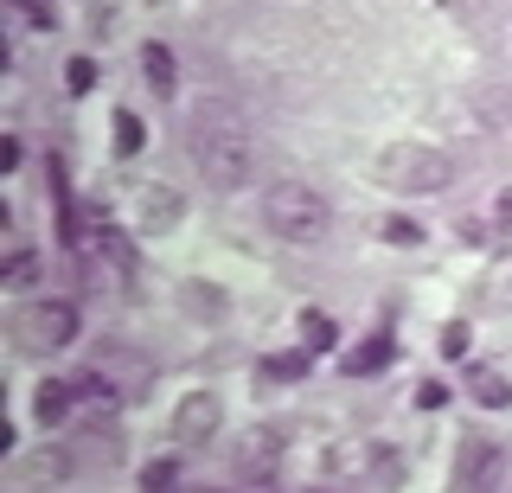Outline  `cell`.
I'll list each match as a JSON object with an SVG mask.
<instances>
[{"mask_svg": "<svg viewBox=\"0 0 512 493\" xmlns=\"http://www.w3.org/2000/svg\"><path fill=\"white\" fill-rule=\"evenodd\" d=\"M141 77L154 84V97H173V52L167 45H148V52H141Z\"/></svg>", "mask_w": 512, "mask_h": 493, "instance_id": "cell-15", "label": "cell"}, {"mask_svg": "<svg viewBox=\"0 0 512 493\" xmlns=\"http://www.w3.org/2000/svg\"><path fill=\"white\" fill-rule=\"evenodd\" d=\"M231 481L237 487H276L282 481V436L276 429H250L231 455Z\"/></svg>", "mask_w": 512, "mask_h": 493, "instance_id": "cell-6", "label": "cell"}, {"mask_svg": "<svg viewBox=\"0 0 512 493\" xmlns=\"http://www.w3.org/2000/svg\"><path fill=\"white\" fill-rule=\"evenodd\" d=\"M308 353H314V346H295V353H269V359H263V372H269V378H282V385H288V378H308V365H314Z\"/></svg>", "mask_w": 512, "mask_h": 493, "instance_id": "cell-17", "label": "cell"}, {"mask_svg": "<svg viewBox=\"0 0 512 493\" xmlns=\"http://www.w3.org/2000/svg\"><path fill=\"white\" fill-rule=\"evenodd\" d=\"M468 340H474L468 321H448V327H442V353H448V359H468Z\"/></svg>", "mask_w": 512, "mask_h": 493, "instance_id": "cell-22", "label": "cell"}, {"mask_svg": "<svg viewBox=\"0 0 512 493\" xmlns=\"http://www.w3.org/2000/svg\"><path fill=\"white\" fill-rule=\"evenodd\" d=\"M416 404H423V410H442L448 404V385H423V391H416Z\"/></svg>", "mask_w": 512, "mask_h": 493, "instance_id": "cell-25", "label": "cell"}, {"mask_svg": "<svg viewBox=\"0 0 512 493\" xmlns=\"http://www.w3.org/2000/svg\"><path fill=\"white\" fill-rule=\"evenodd\" d=\"M186 154L192 167H199L205 186H218V193H237V186H250L256 173V135L244 122V109L205 97L186 109Z\"/></svg>", "mask_w": 512, "mask_h": 493, "instance_id": "cell-1", "label": "cell"}, {"mask_svg": "<svg viewBox=\"0 0 512 493\" xmlns=\"http://www.w3.org/2000/svg\"><path fill=\"white\" fill-rule=\"evenodd\" d=\"M90 84H96V58H71V65H64V90H71V97H84Z\"/></svg>", "mask_w": 512, "mask_h": 493, "instance_id": "cell-21", "label": "cell"}, {"mask_svg": "<svg viewBox=\"0 0 512 493\" xmlns=\"http://www.w3.org/2000/svg\"><path fill=\"white\" fill-rule=\"evenodd\" d=\"M71 333H77V308H71V301H32V308L20 314V327H13V340H20L26 353H58Z\"/></svg>", "mask_w": 512, "mask_h": 493, "instance_id": "cell-5", "label": "cell"}, {"mask_svg": "<svg viewBox=\"0 0 512 493\" xmlns=\"http://www.w3.org/2000/svg\"><path fill=\"white\" fill-rule=\"evenodd\" d=\"M384 237H391V244H423V225H416V218H384Z\"/></svg>", "mask_w": 512, "mask_h": 493, "instance_id": "cell-23", "label": "cell"}, {"mask_svg": "<svg viewBox=\"0 0 512 493\" xmlns=\"http://www.w3.org/2000/svg\"><path fill=\"white\" fill-rule=\"evenodd\" d=\"M173 474H180V461H148V468H141V487H173Z\"/></svg>", "mask_w": 512, "mask_h": 493, "instance_id": "cell-24", "label": "cell"}, {"mask_svg": "<svg viewBox=\"0 0 512 493\" xmlns=\"http://www.w3.org/2000/svg\"><path fill=\"white\" fill-rule=\"evenodd\" d=\"M141 141H148V129H141V116H128V109H116V154L122 161H135Z\"/></svg>", "mask_w": 512, "mask_h": 493, "instance_id": "cell-18", "label": "cell"}, {"mask_svg": "<svg viewBox=\"0 0 512 493\" xmlns=\"http://www.w3.org/2000/svg\"><path fill=\"white\" fill-rule=\"evenodd\" d=\"M212 429H218V397L212 391H192L186 404L173 410V436H180V442H205Z\"/></svg>", "mask_w": 512, "mask_h": 493, "instance_id": "cell-8", "label": "cell"}, {"mask_svg": "<svg viewBox=\"0 0 512 493\" xmlns=\"http://www.w3.org/2000/svg\"><path fill=\"white\" fill-rule=\"evenodd\" d=\"M333 340H340V327H333L327 314H301V346H314V353H327Z\"/></svg>", "mask_w": 512, "mask_h": 493, "instance_id": "cell-19", "label": "cell"}, {"mask_svg": "<svg viewBox=\"0 0 512 493\" xmlns=\"http://www.w3.org/2000/svg\"><path fill=\"white\" fill-rule=\"evenodd\" d=\"M372 180L384 193L410 199V193H442V186H455V154L429 148V141H397V148H384L372 161Z\"/></svg>", "mask_w": 512, "mask_h": 493, "instance_id": "cell-2", "label": "cell"}, {"mask_svg": "<svg viewBox=\"0 0 512 493\" xmlns=\"http://www.w3.org/2000/svg\"><path fill=\"white\" fill-rule=\"evenodd\" d=\"M135 225L148 231V237L173 231V225H180V193H173V186H148V193H141V205H135Z\"/></svg>", "mask_w": 512, "mask_h": 493, "instance_id": "cell-9", "label": "cell"}, {"mask_svg": "<svg viewBox=\"0 0 512 493\" xmlns=\"http://www.w3.org/2000/svg\"><path fill=\"white\" fill-rule=\"evenodd\" d=\"M468 391H474L487 410H506V404H512V378L487 372V365H468Z\"/></svg>", "mask_w": 512, "mask_h": 493, "instance_id": "cell-14", "label": "cell"}, {"mask_svg": "<svg viewBox=\"0 0 512 493\" xmlns=\"http://www.w3.org/2000/svg\"><path fill=\"white\" fill-rule=\"evenodd\" d=\"M180 308H186V321H218V314H224V289H218V282H180Z\"/></svg>", "mask_w": 512, "mask_h": 493, "instance_id": "cell-12", "label": "cell"}, {"mask_svg": "<svg viewBox=\"0 0 512 493\" xmlns=\"http://www.w3.org/2000/svg\"><path fill=\"white\" fill-rule=\"evenodd\" d=\"M90 365L109 378V391H116L122 404H141V397L154 391V359L141 353V346H128V340H96Z\"/></svg>", "mask_w": 512, "mask_h": 493, "instance_id": "cell-4", "label": "cell"}, {"mask_svg": "<svg viewBox=\"0 0 512 493\" xmlns=\"http://www.w3.org/2000/svg\"><path fill=\"white\" fill-rule=\"evenodd\" d=\"M493 218H500V225L512 231V186H506V193H500V199H493Z\"/></svg>", "mask_w": 512, "mask_h": 493, "instance_id": "cell-26", "label": "cell"}, {"mask_svg": "<svg viewBox=\"0 0 512 493\" xmlns=\"http://www.w3.org/2000/svg\"><path fill=\"white\" fill-rule=\"evenodd\" d=\"M391 359H397V340H391V333H372V340H359V346L340 359V372H346V378H372V372H384Z\"/></svg>", "mask_w": 512, "mask_h": 493, "instance_id": "cell-10", "label": "cell"}, {"mask_svg": "<svg viewBox=\"0 0 512 493\" xmlns=\"http://www.w3.org/2000/svg\"><path fill=\"white\" fill-rule=\"evenodd\" d=\"M45 180H52V205H58L64 244H77V205H71V180H64V161H58V154H52V167H45Z\"/></svg>", "mask_w": 512, "mask_h": 493, "instance_id": "cell-13", "label": "cell"}, {"mask_svg": "<svg viewBox=\"0 0 512 493\" xmlns=\"http://www.w3.org/2000/svg\"><path fill=\"white\" fill-rule=\"evenodd\" d=\"M71 397H77V385H58V378H45V385L32 391V417H39L45 429L64 423V417H71Z\"/></svg>", "mask_w": 512, "mask_h": 493, "instance_id": "cell-11", "label": "cell"}, {"mask_svg": "<svg viewBox=\"0 0 512 493\" xmlns=\"http://www.w3.org/2000/svg\"><path fill=\"white\" fill-rule=\"evenodd\" d=\"M263 225L276 231L282 244H314V237H327V199L301 180H276L263 193Z\"/></svg>", "mask_w": 512, "mask_h": 493, "instance_id": "cell-3", "label": "cell"}, {"mask_svg": "<svg viewBox=\"0 0 512 493\" xmlns=\"http://www.w3.org/2000/svg\"><path fill=\"white\" fill-rule=\"evenodd\" d=\"M32 276H39V257H32V250L20 244V250H13V257H7V289H26Z\"/></svg>", "mask_w": 512, "mask_h": 493, "instance_id": "cell-20", "label": "cell"}, {"mask_svg": "<svg viewBox=\"0 0 512 493\" xmlns=\"http://www.w3.org/2000/svg\"><path fill=\"white\" fill-rule=\"evenodd\" d=\"M506 481V449L487 436H468L455 455V487H500Z\"/></svg>", "mask_w": 512, "mask_h": 493, "instance_id": "cell-7", "label": "cell"}, {"mask_svg": "<svg viewBox=\"0 0 512 493\" xmlns=\"http://www.w3.org/2000/svg\"><path fill=\"white\" fill-rule=\"evenodd\" d=\"M365 481H372V487H404V455H397V449H372Z\"/></svg>", "mask_w": 512, "mask_h": 493, "instance_id": "cell-16", "label": "cell"}]
</instances>
